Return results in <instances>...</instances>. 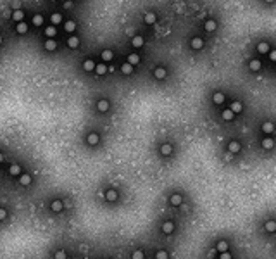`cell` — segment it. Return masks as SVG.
I'll use <instances>...</instances> for the list:
<instances>
[{
  "mask_svg": "<svg viewBox=\"0 0 276 259\" xmlns=\"http://www.w3.org/2000/svg\"><path fill=\"white\" fill-rule=\"evenodd\" d=\"M190 45H192V49H195V50H200L202 47H204V42H202V38H192V42H190Z\"/></svg>",
  "mask_w": 276,
  "mask_h": 259,
  "instance_id": "6da1fadb",
  "label": "cell"
},
{
  "mask_svg": "<svg viewBox=\"0 0 276 259\" xmlns=\"http://www.w3.org/2000/svg\"><path fill=\"white\" fill-rule=\"evenodd\" d=\"M228 149H230V152H233V154H238V152L242 150V147H240V143H238V142H230Z\"/></svg>",
  "mask_w": 276,
  "mask_h": 259,
  "instance_id": "7a4b0ae2",
  "label": "cell"
},
{
  "mask_svg": "<svg viewBox=\"0 0 276 259\" xmlns=\"http://www.w3.org/2000/svg\"><path fill=\"white\" fill-rule=\"evenodd\" d=\"M45 49L48 50V52H52V50L57 49V42H55L54 38H48L47 42H45Z\"/></svg>",
  "mask_w": 276,
  "mask_h": 259,
  "instance_id": "3957f363",
  "label": "cell"
},
{
  "mask_svg": "<svg viewBox=\"0 0 276 259\" xmlns=\"http://www.w3.org/2000/svg\"><path fill=\"white\" fill-rule=\"evenodd\" d=\"M86 140H88L90 145H97V143H98V140H100V137H98L97 133H90L88 137H86Z\"/></svg>",
  "mask_w": 276,
  "mask_h": 259,
  "instance_id": "277c9868",
  "label": "cell"
},
{
  "mask_svg": "<svg viewBox=\"0 0 276 259\" xmlns=\"http://www.w3.org/2000/svg\"><path fill=\"white\" fill-rule=\"evenodd\" d=\"M97 109H98L100 112H105L107 109H109V102H107V100H98V102H97Z\"/></svg>",
  "mask_w": 276,
  "mask_h": 259,
  "instance_id": "5b68a950",
  "label": "cell"
},
{
  "mask_svg": "<svg viewBox=\"0 0 276 259\" xmlns=\"http://www.w3.org/2000/svg\"><path fill=\"white\" fill-rule=\"evenodd\" d=\"M62 207H64V204H62L61 200H54V202L50 204V209L54 211V212H59V211H62Z\"/></svg>",
  "mask_w": 276,
  "mask_h": 259,
  "instance_id": "8992f818",
  "label": "cell"
},
{
  "mask_svg": "<svg viewBox=\"0 0 276 259\" xmlns=\"http://www.w3.org/2000/svg\"><path fill=\"white\" fill-rule=\"evenodd\" d=\"M68 45L71 47V49H76V47L80 45V38H78V36H69V38H68Z\"/></svg>",
  "mask_w": 276,
  "mask_h": 259,
  "instance_id": "52a82bcc",
  "label": "cell"
},
{
  "mask_svg": "<svg viewBox=\"0 0 276 259\" xmlns=\"http://www.w3.org/2000/svg\"><path fill=\"white\" fill-rule=\"evenodd\" d=\"M221 116H223V119L224 121H233V118H235V114L230 109H224V111L221 112Z\"/></svg>",
  "mask_w": 276,
  "mask_h": 259,
  "instance_id": "ba28073f",
  "label": "cell"
},
{
  "mask_svg": "<svg viewBox=\"0 0 276 259\" xmlns=\"http://www.w3.org/2000/svg\"><path fill=\"white\" fill-rule=\"evenodd\" d=\"M261 61H257V59H254V61H250V62H248V68H250V69L252 71H259L261 69Z\"/></svg>",
  "mask_w": 276,
  "mask_h": 259,
  "instance_id": "9c48e42d",
  "label": "cell"
},
{
  "mask_svg": "<svg viewBox=\"0 0 276 259\" xmlns=\"http://www.w3.org/2000/svg\"><path fill=\"white\" fill-rule=\"evenodd\" d=\"M273 130H274V126H273L271 121H266V123L262 125V131H264V133H273Z\"/></svg>",
  "mask_w": 276,
  "mask_h": 259,
  "instance_id": "30bf717a",
  "label": "cell"
},
{
  "mask_svg": "<svg viewBox=\"0 0 276 259\" xmlns=\"http://www.w3.org/2000/svg\"><path fill=\"white\" fill-rule=\"evenodd\" d=\"M172 152V147L169 143H164V145H160V154L162 155H169Z\"/></svg>",
  "mask_w": 276,
  "mask_h": 259,
  "instance_id": "8fae6325",
  "label": "cell"
},
{
  "mask_svg": "<svg viewBox=\"0 0 276 259\" xmlns=\"http://www.w3.org/2000/svg\"><path fill=\"white\" fill-rule=\"evenodd\" d=\"M172 230H174V224H172L171 221H166V223L162 224V231H164V233H172Z\"/></svg>",
  "mask_w": 276,
  "mask_h": 259,
  "instance_id": "7c38bea8",
  "label": "cell"
},
{
  "mask_svg": "<svg viewBox=\"0 0 276 259\" xmlns=\"http://www.w3.org/2000/svg\"><path fill=\"white\" fill-rule=\"evenodd\" d=\"M140 62V57H138V54H130V57H128V64L130 66H135V64Z\"/></svg>",
  "mask_w": 276,
  "mask_h": 259,
  "instance_id": "4fadbf2b",
  "label": "cell"
},
{
  "mask_svg": "<svg viewBox=\"0 0 276 259\" xmlns=\"http://www.w3.org/2000/svg\"><path fill=\"white\" fill-rule=\"evenodd\" d=\"M154 74H155L157 80H164V78H166V69H164V68H157V69L154 71Z\"/></svg>",
  "mask_w": 276,
  "mask_h": 259,
  "instance_id": "5bb4252c",
  "label": "cell"
},
{
  "mask_svg": "<svg viewBox=\"0 0 276 259\" xmlns=\"http://www.w3.org/2000/svg\"><path fill=\"white\" fill-rule=\"evenodd\" d=\"M242 109H243V107H242L240 102H233V104L230 105V111L233 112V114H236V112H242Z\"/></svg>",
  "mask_w": 276,
  "mask_h": 259,
  "instance_id": "9a60e30c",
  "label": "cell"
},
{
  "mask_svg": "<svg viewBox=\"0 0 276 259\" xmlns=\"http://www.w3.org/2000/svg\"><path fill=\"white\" fill-rule=\"evenodd\" d=\"M95 69H97V74H105V73H107V66H105L104 62L95 64Z\"/></svg>",
  "mask_w": 276,
  "mask_h": 259,
  "instance_id": "2e32d148",
  "label": "cell"
},
{
  "mask_svg": "<svg viewBox=\"0 0 276 259\" xmlns=\"http://www.w3.org/2000/svg\"><path fill=\"white\" fill-rule=\"evenodd\" d=\"M83 69L85 71H93L95 69V62H93V61H85V62H83Z\"/></svg>",
  "mask_w": 276,
  "mask_h": 259,
  "instance_id": "e0dca14e",
  "label": "cell"
},
{
  "mask_svg": "<svg viewBox=\"0 0 276 259\" xmlns=\"http://www.w3.org/2000/svg\"><path fill=\"white\" fill-rule=\"evenodd\" d=\"M22 17H24V12H22V11H14V12H12V19H14V21L21 23V21H22Z\"/></svg>",
  "mask_w": 276,
  "mask_h": 259,
  "instance_id": "ac0fdd59",
  "label": "cell"
},
{
  "mask_svg": "<svg viewBox=\"0 0 276 259\" xmlns=\"http://www.w3.org/2000/svg\"><path fill=\"white\" fill-rule=\"evenodd\" d=\"M131 43H133V47H136V49H140V47L143 45V38H142V36H133V40H131Z\"/></svg>",
  "mask_w": 276,
  "mask_h": 259,
  "instance_id": "d6986e66",
  "label": "cell"
},
{
  "mask_svg": "<svg viewBox=\"0 0 276 259\" xmlns=\"http://www.w3.org/2000/svg\"><path fill=\"white\" fill-rule=\"evenodd\" d=\"M16 29H17V33H21V35H22V33H26L28 31V24L26 23H17V26H16Z\"/></svg>",
  "mask_w": 276,
  "mask_h": 259,
  "instance_id": "ffe728a7",
  "label": "cell"
},
{
  "mask_svg": "<svg viewBox=\"0 0 276 259\" xmlns=\"http://www.w3.org/2000/svg\"><path fill=\"white\" fill-rule=\"evenodd\" d=\"M145 23H147V24H154V23H155V14H154V12H147V14H145Z\"/></svg>",
  "mask_w": 276,
  "mask_h": 259,
  "instance_id": "44dd1931",
  "label": "cell"
},
{
  "mask_svg": "<svg viewBox=\"0 0 276 259\" xmlns=\"http://www.w3.org/2000/svg\"><path fill=\"white\" fill-rule=\"evenodd\" d=\"M9 173H10V175L12 176H17L21 173V168H19V164H12V166H10V168H9Z\"/></svg>",
  "mask_w": 276,
  "mask_h": 259,
  "instance_id": "7402d4cb",
  "label": "cell"
},
{
  "mask_svg": "<svg viewBox=\"0 0 276 259\" xmlns=\"http://www.w3.org/2000/svg\"><path fill=\"white\" fill-rule=\"evenodd\" d=\"M45 35H47L48 38H54V36L57 35V29H55V26H48V28L45 29Z\"/></svg>",
  "mask_w": 276,
  "mask_h": 259,
  "instance_id": "603a6c76",
  "label": "cell"
},
{
  "mask_svg": "<svg viewBox=\"0 0 276 259\" xmlns=\"http://www.w3.org/2000/svg\"><path fill=\"white\" fill-rule=\"evenodd\" d=\"M64 29H66L68 33H71V31H74V29H76V23H74V21H68L66 24H64Z\"/></svg>",
  "mask_w": 276,
  "mask_h": 259,
  "instance_id": "cb8c5ba5",
  "label": "cell"
},
{
  "mask_svg": "<svg viewBox=\"0 0 276 259\" xmlns=\"http://www.w3.org/2000/svg\"><path fill=\"white\" fill-rule=\"evenodd\" d=\"M204 26H206L207 31H214V29H216V21H212V19H207Z\"/></svg>",
  "mask_w": 276,
  "mask_h": 259,
  "instance_id": "d4e9b609",
  "label": "cell"
},
{
  "mask_svg": "<svg viewBox=\"0 0 276 259\" xmlns=\"http://www.w3.org/2000/svg\"><path fill=\"white\" fill-rule=\"evenodd\" d=\"M257 52H261V54H266V52H269V45L268 43H259V45H257Z\"/></svg>",
  "mask_w": 276,
  "mask_h": 259,
  "instance_id": "484cf974",
  "label": "cell"
},
{
  "mask_svg": "<svg viewBox=\"0 0 276 259\" xmlns=\"http://www.w3.org/2000/svg\"><path fill=\"white\" fill-rule=\"evenodd\" d=\"M121 71H123L124 74H131V73H133V66H130L128 62H124L123 66H121Z\"/></svg>",
  "mask_w": 276,
  "mask_h": 259,
  "instance_id": "4316f807",
  "label": "cell"
},
{
  "mask_svg": "<svg viewBox=\"0 0 276 259\" xmlns=\"http://www.w3.org/2000/svg\"><path fill=\"white\" fill-rule=\"evenodd\" d=\"M214 102H216V104H223V102H224V95H223V93H221V92H218V93H214Z\"/></svg>",
  "mask_w": 276,
  "mask_h": 259,
  "instance_id": "83f0119b",
  "label": "cell"
},
{
  "mask_svg": "<svg viewBox=\"0 0 276 259\" xmlns=\"http://www.w3.org/2000/svg\"><path fill=\"white\" fill-rule=\"evenodd\" d=\"M219 252H228V244L224 242V240H221V242H218V247H216Z\"/></svg>",
  "mask_w": 276,
  "mask_h": 259,
  "instance_id": "f1b7e54d",
  "label": "cell"
},
{
  "mask_svg": "<svg viewBox=\"0 0 276 259\" xmlns=\"http://www.w3.org/2000/svg\"><path fill=\"white\" fill-rule=\"evenodd\" d=\"M112 57H114V54L110 52V50H104L102 52V59L107 62V61H112Z\"/></svg>",
  "mask_w": 276,
  "mask_h": 259,
  "instance_id": "f546056e",
  "label": "cell"
},
{
  "mask_svg": "<svg viewBox=\"0 0 276 259\" xmlns=\"http://www.w3.org/2000/svg\"><path fill=\"white\" fill-rule=\"evenodd\" d=\"M105 197H107V200H116V199H117V192H116V190H107Z\"/></svg>",
  "mask_w": 276,
  "mask_h": 259,
  "instance_id": "4dcf8cb0",
  "label": "cell"
},
{
  "mask_svg": "<svg viewBox=\"0 0 276 259\" xmlns=\"http://www.w3.org/2000/svg\"><path fill=\"white\" fill-rule=\"evenodd\" d=\"M50 21H52V24H59V23L62 21V16L59 14V12H55V14H52V17H50Z\"/></svg>",
  "mask_w": 276,
  "mask_h": 259,
  "instance_id": "1f68e13d",
  "label": "cell"
},
{
  "mask_svg": "<svg viewBox=\"0 0 276 259\" xmlns=\"http://www.w3.org/2000/svg\"><path fill=\"white\" fill-rule=\"evenodd\" d=\"M19 182H21V185H29V183H31V176L29 175H21Z\"/></svg>",
  "mask_w": 276,
  "mask_h": 259,
  "instance_id": "d6a6232c",
  "label": "cell"
},
{
  "mask_svg": "<svg viewBox=\"0 0 276 259\" xmlns=\"http://www.w3.org/2000/svg\"><path fill=\"white\" fill-rule=\"evenodd\" d=\"M171 204L172 206H179V204H181V195H179V194H174V195L171 197Z\"/></svg>",
  "mask_w": 276,
  "mask_h": 259,
  "instance_id": "836d02e7",
  "label": "cell"
},
{
  "mask_svg": "<svg viewBox=\"0 0 276 259\" xmlns=\"http://www.w3.org/2000/svg\"><path fill=\"white\" fill-rule=\"evenodd\" d=\"M273 145H274V142L271 140V138H264L262 140V147L264 149H273Z\"/></svg>",
  "mask_w": 276,
  "mask_h": 259,
  "instance_id": "e575fe53",
  "label": "cell"
},
{
  "mask_svg": "<svg viewBox=\"0 0 276 259\" xmlns=\"http://www.w3.org/2000/svg\"><path fill=\"white\" fill-rule=\"evenodd\" d=\"M33 24H34V26H41V24H43V17H41L40 14H36L33 17Z\"/></svg>",
  "mask_w": 276,
  "mask_h": 259,
  "instance_id": "d590c367",
  "label": "cell"
},
{
  "mask_svg": "<svg viewBox=\"0 0 276 259\" xmlns=\"http://www.w3.org/2000/svg\"><path fill=\"white\" fill-rule=\"evenodd\" d=\"M266 230H268V231H274L276 230L274 221H268V223H266Z\"/></svg>",
  "mask_w": 276,
  "mask_h": 259,
  "instance_id": "8d00e7d4",
  "label": "cell"
},
{
  "mask_svg": "<svg viewBox=\"0 0 276 259\" xmlns=\"http://www.w3.org/2000/svg\"><path fill=\"white\" fill-rule=\"evenodd\" d=\"M131 259H143V252H142V251H135V252H133V256H131Z\"/></svg>",
  "mask_w": 276,
  "mask_h": 259,
  "instance_id": "74e56055",
  "label": "cell"
},
{
  "mask_svg": "<svg viewBox=\"0 0 276 259\" xmlns=\"http://www.w3.org/2000/svg\"><path fill=\"white\" fill-rule=\"evenodd\" d=\"M155 259H167V252H166V251H159L157 256H155Z\"/></svg>",
  "mask_w": 276,
  "mask_h": 259,
  "instance_id": "f35d334b",
  "label": "cell"
},
{
  "mask_svg": "<svg viewBox=\"0 0 276 259\" xmlns=\"http://www.w3.org/2000/svg\"><path fill=\"white\" fill-rule=\"evenodd\" d=\"M55 259H66V252L64 251H59V252H55Z\"/></svg>",
  "mask_w": 276,
  "mask_h": 259,
  "instance_id": "ab89813d",
  "label": "cell"
},
{
  "mask_svg": "<svg viewBox=\"0 0 276 259\" xmlns=\"http://www.w3.org/2000/svg\"><path fill=\"white\" fill-rule=\"evenodd\" d=\"M221 259H231L230 252H221Z\"/></svg>",
  "mask_w": 276,
  "mask_h": 259,
  "instance_id": "60d3db41",
  "label": "cell"
},
{
  "mask_svg": "<svg viewBox=\"0 0 276 259\" xmlns=\"http://www.w3.org/2000/svg\"><path fill=\"white\" fill-rule=\"evenodd\" d=\"M5 216H7L5 209H0V219H5Z\"/></svg>",
  "mask_w": 276,
  "mask_h": 259,
  "instance_id": "b9f144b4",
  "label": "cell"
},
{
  "mask_svg": "<svg viewBox=\"0 0 276 259\" xmlns=\"http://www.w3.org/2000/svg\"><path fill=\"white\" fill-rule=\"evenodd\" d=\"M269 59L271 61H276V52H269Z\"/></svg>",
  "mask_w": 276,
  "mask_h": 259,
  "instance_id": "7bdbcfd3",
  "label": "cell"
},
{
  "mask_svg": "<svg viewBox=\"0 0 276 259\" xmlns=\"http://www.w3.org/2000/svg\"><path fill=\"white\" fill-rule=\"evenodd\" d=\"M71 7V2H64V9H69Z\"/></svg>",
  "mask_w": 276,
  "mask_h": 259,
  "instance_id": "ee69618b",
  "label": "cell"
},
{
  "mask_svg": "<svg viewBox=\"0 0 276 259\" xmlns=\"http://www.w3.org/2000/svg\"><path fill=\"white\" fill-rule=\"evenodd\" d=\"M2 159H4V155H2V154H0V162H2Z\"/></svg>",
  "mask_w": 276,
  "mask_h": 259,
  "instance_id": "f6af8a7d",
  "label": "cell"
},
{
  "mask_svg": "<svg viewBox=\"0 0 276 259\" xmlns=\"http://www.w3.org/2000/svg\"><path fill=\"white\" fill-rule=\"evenodd\" d=\"M0 43H2V36H0Z\"/></svg>",
  "mask_w": 276,
  "mask_h": 259,
  "instance_id": "bcb514c9",
  "label": "cell"
}]
</instances>
